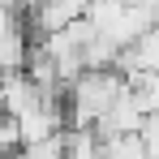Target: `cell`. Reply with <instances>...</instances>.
Segmentation results:
<instances>
[{"mask_svg": "<svg viewBox=\"0 0 159 159\" xmlns=\"http://www.w3.org/2000/svg\"><path fill=\"white\" fill-rule=\"evenodd\" d=\"M125 90H129V82H125L120 69H86L69 86V125L73 129H95Z\"/></svg>", "mask_w": 159, "mask_h": 159, "instance_id": "1", "label": "cell"}, {"mask_svg": "<svg viewBox=\"0 0 159 159\" xmlns=\"http://www.w3.org/2000/svg\"><path fill=\"white\" fill-rule=\"evenodd\" d=\"M65 159H103V138L95 129H73L65 138Z\"/></svg>", "mask_w": 159, "mask_h": 159, "instance_id": "4", "label": "cell"}, {"mask_svg": "<svg viewBox=\"0 0 159 159\" xmlns=\"http://www.w3.org/2000/svg\"><path fill=\"white\" fill-rule=\"evenodd\" d=\"M13 151H22V133H17V120L0 116V155L9 159Z\"/></svg>", "mask_w": 159, "mask_h": 159, "instance_id": "6", "label": "cell"}, {"mask_svg": "<svg viewBox=\"0 0 159 159\" xmlns=\"http://www.w3.org/2000/svg\"><path fill=\"white\" fill-rule=\"evenodd\" d=\"M17 159H65V138H48L39 146H22Z\"/></svg>", "mask_w": 159, "mask_h": 159, "instance_id": "5", "label": "cell"}, {"mask_svg": "<svg viewBox=\"0 0 159 159\" xmlns=\"http://www.w3.org/2000/svg\"><path fill=\"white\" fill-rule=\"evenodd\" d=\"M39 103H48V95H43L26 73H9V78H0V107H4L9 120H17V116L34 112Z\"/></svg>", "mask_w": 159, "mask_h": 159, "instance_id": "3", "label": "cell"}, {"mask_svg": "<svg viewBox=\"0 0 159 159\" xmlns=\"http://www.w3.org/2000/svg\"><path fill=\"white\" fill-rule=\"evenodd\" d=\"M13 34H22V26H17V13L0 4V43H4V39H13Z\"/></svg>", "mask_w": 159, "mask_h": 159, "instance_id": "7", "label": "cell"}, {"mask_svg": "<svg viewBox=\"0 0 159 159\" xmlns=\"http://www.w3.org/2000/svg\"><path fill=\"white\" fill-rule=\"evenodd\" d=\"M146 120H151V116H146V107L138 103V95L125 90V95L112 103V112L95 125V133H99L103 142H112V138H138V133L146 129Z\"/></svg>", "mask_w": 159, "mask_h": 159, "instance_id": "2", "label": "cell"}, {"mask_svg": "<svg viewBox=\"0 0 159 159\" xmlns=\"http://www.w3.org/2000/svg\"><path fill=\"white\" fill-rule=\"evenodd\" d=\"M0 116H4V107H0Z\"/></svg>", "mask_w": 159, "mask_h": 159, "instance_id": "8", "label": "cell"}]
</instances>
